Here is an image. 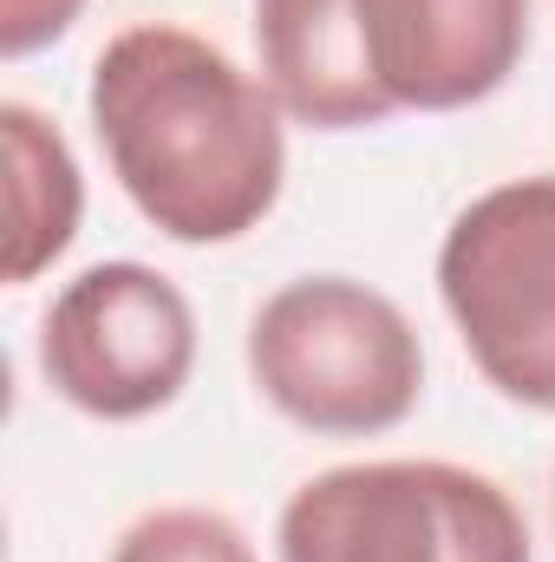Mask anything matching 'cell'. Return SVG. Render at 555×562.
Instances as JSON below:
<instances>
[{
  "mask_svg": "<svg viewBox=\"0 0 555 562\" xmlns=\"http://www.w3.org/2000/svg\"><path fill=\"white\" fill-rule=\"evenodd\" d=\"M92 125L112 177L170 243H236L281 196V105L223 46L132 26L92 66Z\"/></svg>",
  "mask_w": 555,
  "mask_h": 562,
  "instance_id": "cell-1",
  "label": "cell"
},
{
  "mask_svg": "<svg viewBox=\"0 0 555 562\" xmlns=\"http://www.w3.org/2000/svg\"><path fill=\"white\" fill-rule=\"evenodd\" d=\"M249 373L314 438H373L412 419L424 347L399 301L347 276H301L249 321Z\"/></svg>",
  "mask_w": 555,
  "mask_h": 562,
  "instance_id": "cell-2",
  "label": "cell"
},
{
  "mask_svg": "<svg viewBox=\"0 0 555 562\" xmlns=\"http://www.w3.org/2000/svg\"><path fill=\"white\" fill-rule=\"evenodd\" d=\"M275 543L281 562H530V524L484 471L380 458L307 477Z\"/></svg>",
  "mask_w": 555,
  "mask_h": 562,
  "instance_id": "cell-3",
  "label": "cell"
},
{
  "mask_svg": "<svg viewBox=\"0 0 555 562\" xmlns=\"http://www.w3.org/2000/svg\"><path fill=\"white\" fill-rule=\"evenodd\" d=\"M438 294L477 373L503 400L555 413V170L457 210L438 249Z\"/></svg>",
  "mask_w": 555,
  "mask_h": 562,
  "instance_id": "cell-4",
  "label": "cell"
},
{
  "mask_svg": "<svg viewBox=\"0 0 555 562\" xmlns=\"http://www.w3.org/2000/svg\"><path fill=\"white\" fill-rule=\"evenodd\" d=\"M196 367V314L183 288L144 262H99L72 276L39 327L46 386L86 419H150Z\"/></svg>",
  "mask_w": 555,
  "mask_h": 562,
  "instance_id": "cell-5",
  "label": "cell"
},
{
  "mask_svg": "<svg viewBox=\"0 0 555 562\" xmlns=\"http://www.w3.org/2000/svg\"><path fill=\"white\" fill-rule=\"evenodd\" d=\"M353 26L386 112H464L523 66L530 0H353Z\"/></svg>",
  "mask_w": 555,
  "mask_h": 562,
  "instance_id": "cell-6",
  "label": "cell"
},
{
  "mask_svg": "<svg viewBox=\"0 0 555 562\" xmlns=\"http://www.w3.org/2000/svg\"><path fill=\"white\" fill-rule=\"evenodd\" d=\"M262 86L287 119L314 132H366L386 125V99L373 92L353 0H256Z\"/></svg>",
  "mask_w": 555,
  "mask_h": 562,
  "instance_id": "cell-7",
  "label": "cell"
},
{
  "mask_svg": "<svg viewBox=\"0 0 555 562\" xmlns=\"http://www.w3.org/2000/svg\"><path fill=\"white\" fill-rule=\"evenodd\" d=\"M0 144H7V281L20 288L72 249L86 183L66 138L20 99L0 105Z\"/></svg>",
  "mask_w": 555,
  "mask_h": 562,
  "instance_id": "cell-8",
  "label": "cell"
},
{
  "mask_svg": "<svg viewBox=\"0 0 555 562\" xmlns=\"http://www.w3.org/2000/svg\"><path fill=\"white\" fill-rule=\"evenodd\" d=\"M112 562H256L249 537L223 517V510H196V504H170L138 517Z\"/></svg>",
  "mask_w": 555,
  "mask_h": 562,
  "instance_id": "cell-9",
  "label": "cell"
},
{
  "mask_svg": "<svg viewBox=\"0 0 555 562\" xmlns=\"http://www.w3.org/2000/svg\"><path fill=\"white\" fill-rule=\"evenodd\" d=\"M86 0H0V53L7 59H26L39 46H53L72 20H79Z\"/></svg>",
  "mask_w": 555,
  "mask_h": 562,
  "instance_id": "cell-10",
  "label": "cell"
}]
</instances>
